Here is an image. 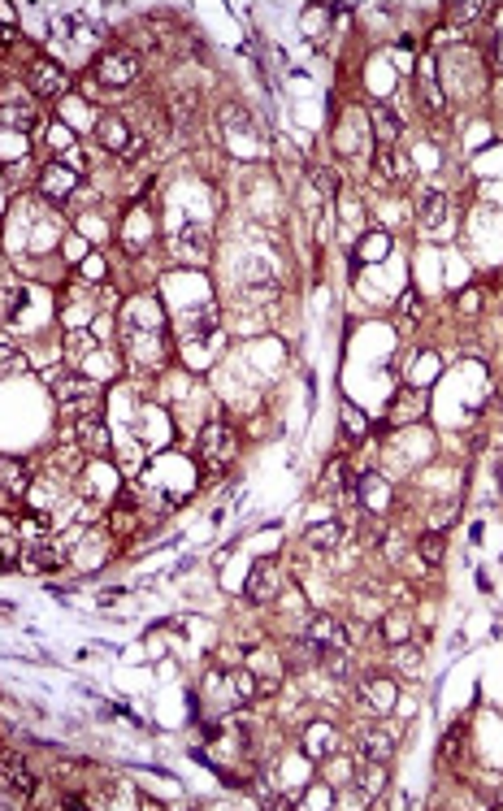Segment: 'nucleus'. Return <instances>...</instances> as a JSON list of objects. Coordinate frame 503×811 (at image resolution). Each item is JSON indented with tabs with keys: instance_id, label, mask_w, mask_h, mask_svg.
Masks as SVG:
<instances>
[{
	"instance_id": "nucleus-13",
	"label": "nucleus",
	"mask_w": 503,
	"mask_h": 811,
	"mask_svg": "<svg viewBox=\"0 0 503 811\" xmlns=\"http://www.w3.org/2000/svg\"><path fill=\"white\" fill-rule=\"evenodd\" d=\"M391 751H395V737L391 734H382V729H365V734H360V755H365V763H386Z\"/></svg>"
},
{
	"instance_id": "nucleus-8",
	"label": "nucleus",
	"mask_w": 503,
	"mask_h": 811,
	"mask_svg": "<svg viewBox=\"0 0 503 811\" xmlns=\"http://www.w3.org/2000/svg\"><path fill=\"white\" fill-rule=\"evenodd\" d=\"M417 218H421V230L426 235H438V239H447V230H452V204L443 192H434L426 187L421 200H417Z\"/></svg>"
},
{
	"instance_id": "nucleus-11",
	"label": "nucleus",
	"mask_w": 503,
	"mask_h": 811,
	"mask_svg": "<svg viewBox=\"0 0 503 811\" xmlns=\"http://www.w3.org/2000/svg\"><path fill=\"white\" fill-rule=\"evenodd\" d=\"M369 118H374V135L382 139V147H391L400 139V113L391 109V104H382V100H369Z\"/></svg>"
},
{
	"instance_id": "nucleus-15",
	"label": "nucleus",
	"mask_w": 503,
	"mask_h": 811,
	"mask_svg": "<svg viewBox=\"0 0 503 811\" xmlns=\"http://www.w3.org/2000/svg\"><path fill=\"white\" fill-rule=\"evenodd\" d=\"M4 786L9 789H18V794H31L35 789V777L26 772V763H22V755H4Z\"/></svg>"
},
{
	"instance_id": "nucleus-23",
	"label": "nucleus",
	"mask_w": 503,
	"mask_h": 811,
	"mask_svg": "<svg viewBox=\"0 0 503 811\" xmlns=\"http://www.w3.org/2000/svg\"><path fill=\"white\" fill-rule=\"evenodd\" d=\"M455 308H460L464 317H478V313H481V291H460V295H455Z\"/></svg>"
},
{
	"instance_id": "nucleus-5",
	"label": "nucleus",
	"mask_w": 503,
	"mask_h": 811,
	"mask_svg": "<svg viewBox=\"0 0 503 811\" xmlns=\"http://www.w3.org/2000/svg\"><path fill=\"white\" fill-rule=\"evenodd\" d=\"M96 139H101L113 156H139L144 152V135L135 130V126L126 122V118H118V113H109V118H101V126H96Z\"/></svg>"
},
{
	"instance_id": "nucleus-22",
	"label": "nucleus",
	"mask_w": 503,
	"mask_h": 811,
	"mask_svg": "<svg viewBox=\"0 0 503 811\" xmlns=\"http://www.w3.org/2000/svg\"><path fill=\"white\" fill-rule=\"evenodd\" d=\"M421 560H426V565H438V560H443V534H426V539H421Z\"/></svg>"
},
{
	"instance_id": "nucleus-6",
	"label": "nucleus",
	"mask_w": 503,
	"mask_h": 811,
	"mask_svg": "<svg viewBox=\"0 0 503 811\" xmlns=\"http://www.w3.org/2000/svg\"><path fill=\"white\" fill-rule=\"evenodd\" d=\"M308 638H313V646L322 651V660H326V655H348V651H352V629H348L339 616H313Z\"/></svg>"
},
{
	"instance_id": "nucleus-3",
	"label": "nucleus",
	"mask_w": 503,
	"mask_h": 811,
	"mask_svg": "<svg viewBox=\"0 0 503 811\" xmlns=\"http://www.w3.org/2000/svg\"><path fill=\"white\" fill-rule=\"evenodd\" d=\"M78 183H83V165L78 161H61V156H52L44 174H40V192L52 200V204H66V200L78 192Z\"/></svg>"
},
{
	"instance_id": "nucleus-25",
	"label": "nucleus",
	"mask_w": 503,
	"mask_h": 811,
	"mask_svg": "<svg viewBox=\"0 0 503 811\" xmlns=\"http://www.w3.org/2000/svg\"><path fill=\"white\" fill-rule=\"evenodd\" d=\"M313 183H317L326 196H334V192H339V178H334V174H326V170H313Z\"/></svg>"
},
{
	"instance_id": "nucleus-21",
	"label": "nucleus",
	"mask_w": 503,
	"mask_h": 811,
	"mask_svg": "<svg viewBox=\"0 0 503 811\" xmlns=\"http://www.w3.org/2000/svg\"><path fill=\"white\" fill-rule=\"evenodd\" d=\"M377 174H382V178H400V174H403V165L395 161V152H391V147H377Z\"/></svg>"
},
{
	"instance_id": "nucleus-27",
	"label": "nucleus",
	"mask_w": 503,
	"mask_h": 811,
	"mask_svg": "<svg viewBox=\"0 0 503 811\" xmlns=\"http://www.w3.org/2000/svg\"><path fill=\"white\" fill-rule=\"evenodd\" d=\"M460 737H464V725H455L452 734H447V742H443V755H447V760H455V746H460Z\"/></svg>"
},
{
	"instance_id": "nucleus-28",
	"label": "nucleus",
	"mask_w": 503,
	"mask_h": 811,
	"mask_svg": "<svg viewBox=\"0 0 503 811\" xmlns=\"http://www.w3.org/2000/svg\"><path fill=\"white\" fill-rule=\"evenodd\" d=\"M499 486H503V460H499Z\"/></svg>"
},
{
	"instance_id": "nucleus-7",
	"label": "nucleus",
	"mask_w": 503,
	"mask_h": 811,
	"mask_svg": "<svg viewBox=\"0 0 503 811\" xmlns=\"http://www.w3.org/2000/svg\"><path fill=\"white\" fill-rule=\"evenodd\" d=\"M196 456H200V465L208 473H222L230 465V456H234V434L226 425H204L200 442H196Z\"/></svg>"
},
{
	"instance_id": "nucleus-4",
	"label": "nucleus",
	"mask_w": 503,
	"mask_h": 811,
	"mask_svg": "<svg viewBox=\"0 0 503 811\" xmlns=\"http://www.w3.org/2000/svg\"><path fill=\"white\" fill-rule=\"evenodd\" d=\"M92 74H96V83L101 87H130L135 78H139V57L135 52H101L96 61H92Z\"/></svg>"
},
{
	"instance_id": "nucleus-24",
	"label": "nucleus",
	"mask_w": 503,
	"mask_h": 811,
	"mask_svg": "<svg viewBox=\"0 0 503 811\" xmlns=\"http://www.w3.org/2000/svg\"><path fill=\"white\" fill-rule=\"evenodd\" d=\"M374 786H382V763H374V768H369V772H365V768H360V789H365V794H377Z\"/></svg>"
},
{
	"instance_id": "nucleus-26",
	"label": "nucleus",
	"mask_w": 503,
	"mask_h": 811,
	"mask_svg": "<svg viewBox=\"0 0 503 811\" xmlns=\"http://www.w3.org/2000/svg\"><path fill=\"white\" fill-rule=\"evenodd\" d=\"M13 369L22 373L26 361H22V352H13V343H4V373H13Z\"/></svg>"
},
{
	"instance_id": "nucleus-12",
	"label": "nucleus",
	"mask_w": 503,
	"mask_h": 811,
	"mask_svg": "<svg viewBox=\"0 0 503 811\" xmlns=\"http://www.w3.org/2000/svg\"><path fill=\"white\" fill-rule=\"evenodd\" d=\"M417 92H421V104H426V109H434V113H443V109H447L443 87H438V78H434V57H421V70H417Z\"/></svg>"
},
{
	"instance_id": "nucleus-14",
	"label": "nucleus",
	"mask_w": 503,
	"mask_h": 811,
	"mask_svg": "<svg viewBox=\"0 0 503 811\" xmlns=\"http://www.w3.org/2000/svg\"><path fill=\"white\" fill-rule=\"evenodd\" d=\"M421 404H426V395H421V391L395 395V404H391V421H395V425H408V421H421V413H426Z\"/></svg>"
},
{
	"instance_id": "nucleus-10",
	"label": "nucleus",
	"mask_w": 503,
	"mask_h": 811,
	"mask_svg": "<svg viewBox=\"0 0 503 811\" xmlns=\"http://www.w3.org/2000/svg\"><path fill=\"white\" fill-rule=\"evenodd\" d=\"M0 118H4V130H22V135H31L35 126H40V109L31 104L26 96H4V104H0Z\"/></svg>"
},
{
	"instance_id": "nucleus-20",
	"label": "nucleus",
	"mask_w": 503,
	"mask_h": 811,
	"mask_svg": "<svg viewBox=\"0 0 503 811\" xmlns=\"http://www.w3.org/2000/svg\"><path fill=\"white\" fill-rule=\"evenodd\" d=\"M382 634H386V642H403V638H408V616L391 612V616H386V625H382Z\"/></svg>"
},
{
	"instance_id": "nucleus-19",
	"label": "nucleus",
	"mask_w": 503,
	"mask_h": 811,
	"mask_svg": "<svg viewBox=\"0 0 503 811\" xmlns=\"http://www.w3.org/2000/svg\"><path fill=\"white\" fill-rule=\"evenodd\" d=\"M365 430H369V421L360 417L352 404H343V439H352V434H360V439H365Z\"/></svg>"
},
{
	"instance_id": "nucleus-18",
	"label": "nucleus",
	"mask_w": 503,
	"mask_h": 811,
	"mask_svg": "<svg viewBox=\"0 0 503 811\" xmlns=\"http://www.w3.org/2000/svg\"><path fill=\"white\" fill-rule=\"evenodd\" d=\"M78 439H83V447H87V451H96V456H104V451H109V434H104L101 421H92V430H87V421H83Z\"/></svg>"
},
{
	"instance_id": "nucleus-2",
	"label": "nucleus",
	"mask_w": 503,
	"mask_h": 811,
	"mask_svg": "<svg viewBox=\"0 0 503 811\" xmlns=\"http://www.w3.org/2000/svg\"><path fill=\"white\" fill-rule=\"evenodd\" d=\"M26 87L44 100H61L70 92V74H66L61 61H52V57H31V61H26Z\"/></svg>"
},
{
	"instance_id": "nucleus-1",
	"label": "nucleus",
	"mask_w": 503,
	"mask_h": 811,
	"mask_svg": "<svg viewBox=\"0 0 503 811\" xmlns=\"http://www.w3.org/2000/svg\"><path fill=\"white\" fill-rule=\"evenodd\" d=\"M52 399L66 408V413H78V417H101V382L87 378V373H49Z\"/></svg>"
},
{
	"instance_id": "nucleus-9",
	"label": "nucleus",
	"mask_w": 503,
	"mask_h": 811,
	"mask_svg": "<svg viewBox=\"0 0 503 811\" xmlns=\"http://www.w3.org/2000/svg\"><path fill=\"white\" fill-rule=\"evenodd\" d=\"M278 594H282V565H278V560H260L248 577V599L269 603V599H278Z\"/></svg>"
},
{
	"instance_id": "nucleus-16",
	"label": "nucleus",
	"mask_w": 503,
	"mask_h": 811,
	"mask_svg": "<svg viewBox=\"0 0 503 811\" xmlns=\"http://www.w3.org/2000/svg\"><path fill=\"white\" fill-rule=\"evenodd\" d=\"M339 539H343V530H339V521H330V525H313V530L304 534V547H313V551H330Z\"/></svg>"
},
{
	"instance_id": "nucleus-17",
	"label": "nucleus",
	"mask_w": 503,
	"mask_h": 811,
	"mask_svg": "<svg viewBox=\"0 0 503 811\" xmlns=\"http://www.w3.org/2000/svg\"><path fill=\"white\" fill-rule=\"evenodd\" d=\"M304 742H308V755H313V760H326V751H334V734H330L326 725L308 729V737H304Z\"/></svg>"
}]
</instances>
